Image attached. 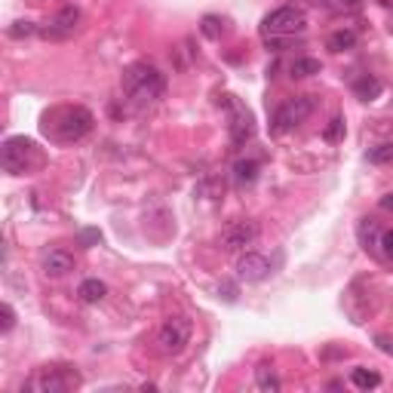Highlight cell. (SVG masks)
<instances>
[{"label":"cell","mask_w":393,"mask_h":393,"mask_svg":"<svg viewBox=\"0 0 393 393\" xmlns=\"http://www.w3.org/2000/svg\"><path fill=\"white\" fill-rule=\"evenodd\" d=\"M0 316H3V323H0V332H13V326H16V310H13V304H0Z\"/></svg>","instance_id":"25"},{"label":"cell","mask_w":393,"mask_h":393,"mask_svg":"<svg viewBox=\"0 0 393 393\" xmlns=\"http://www.w3.org/2000/svg\"><path fill=\"white\" fill-rule=\"evenodd\" d=\"M255 384H258V390H268V393L280 390V378H277V372H273L271 366H258L255 369Z\"/></svg>","instance_id":"19"},{"label":"cell","mask_w":393,"mask_h":393,"mask_svg":"<svg viewBox=\"0 0 393 393\" xmlns=\"http://www.w3.org/2000/svg\"><path fill=\"white\" fill-rule=\"evenodd\" d=\"M255 240H258V225L249 218H236L221 231V246H225L227 252H243Z\"/></svg>","instance_id":"9"},{"label":"cell","mask_w":393,"mask_h":393,"mask_svg":"<svg viewBox=\"0 0 393 393\" xmlns=\"http://www.w3.org/2000/svg\"><path fill=\"white\" fill-rule=\"evenodd\" d=\"M258 173H262V163H258V160H236L234 163L236 188H252V184L258 182Z\"/></svg>","instance_id":"13"},{"label":"cell","mask_w":393,"mask_h":393,"mask_svg":"<svg viewBox=\"0 0 393 393\" xmlns=\"http://www.w3.org/2000/svg\"><path fill=\"white\" fill-rule=\"evenodd\" d=\"M378 246H384V255L393 258V231H384V234H381V243H378Z\"/></svg>","instance_id":"26"},{"label":"cell","mask_w":393,"mask_h":393,"mask_svg":"<svg viewBox=\"0 0 393 393\" xmlns=\"http://www.w3.org/2000/svg\"><path fill=\"white\" fill-rule=\"evenodd\" d=\"M77 25H80L77 6H62V10L47 22V28H40V34L47 37V40H68V37H74V31H77Z\"/></svg>","instance_id":"10"},{"label":"cell","mask_w":393,"mask_h":393,"mask_svg":"<svg viewBox=\"0 0 393 393\" xmlns=\"http://www.w3.org/2000/svg\"><path fill=\"white\" fill-rule=\"evenodd\" d=\"M353 47H357V31H351V28H338L326 40V49H332V53H347Z\"/></svg>","instance_id":"15"},{"label":"cell","mask_w":393,"mask_h":393,"mask_svg":"<svg viewBox=\"0 0 393 393\" xmlns=\"http://www.w3.org/2000/svg\"><path fill=\"white\" fill-rule=\"evenodd\" d=\"M353 95L362 102H372L381 95V80H375V77H369V74H362L360 80H353Z\"/></svg>","instance_id":"16"},{"label":"cell","mask_w":393,"mask_h":393,"mask_svg":"<svg viewBox=\"0 0 393 393\" xmlns=\"http://www.w3.org/2000/svg\"><path fill=\"white\" fill-rule=\"evenodd\" d=\"M314 114V95H295V99H286L283 105L273 114V129L277 132H289L298 123H304Z\"/></svg>","instance_id":"7"},{"label":"cell","mask_w":393,"mask_h":393,"mask_svg":"<svg viewBox=\"0 0 393 393\" xmlns=\"http://www.w3.org/2000/svg\"><path fill=\"white\" fill-rule=\"evenodd\" d=\"M323 138L329 145H338L341 138H344V117H332L329 126H326V132H323Z\"/></svg>","instance_id":"20"},{"label":"cell","mask_w":393,"mask_h":393,"mask_svg":"<svg viewBox=\"0 0 393 393\" xmlns=\"http://www.w3.org/2000/svg\"><path fill=\"white\" fill-rule=\"evenodd\" d=\"M37 31H40V28H34L31 22H22V19H19V22H13L6 34H10L13 40H22V37H31V34H37Z\"/></svg>","instance_id":"23"},{"label":"cell","mask_w":393,"mask_h":393,"mask_svg":"<svg viewBox=\"0 0 393 393\" xmlns=\"http://www.w3.org/2000/svg\"><path fill=\"white\" fill-rule=\"evenodd\" d=\"M40 271L47 273V277H68V273L74 271V255L71 252H65V249H47L40 255Z\"/></svg>","instance_id":"12"},{"label":"cell","mask_w":393,"mask_h":393,"mask_svg":"<svg viewBox=\"0 0 393 393\" xmlns=\"http://www.w3.org/2000/svg\"><path fill=\"white\" fill-rule=\"evenodd\" d=\"M47 157H43L40 145L31 142L25 136H10L3 145H0V166L10 175H31L40 173Z\"/></svg>","instance_id":"3"},{"label":"cell","mask_w":393,"mask_h":393,"mask_svg":"<svg viewBox=\"0 0 393 393\" xmlns=\"http://www.w3.org/2000/svg\"><path fill=\"white\" fill-rule=\"evenodd\" d=\"M236 277L243 283H262V280L271 277V262L262 252H243L240 262H236Z\"/></svg>","instance_id":"11"},{"label":"cell","mask_w":393,"mask_h":393,"mask_svg":"<svg viewBox=\"0 0 393 393\" xmlns=\"http://www.w3.org/2000/svg\"><path fill=\"white\" fill-rule=\"evenodd\" d=\"M225 105L231 108V123H227V132H231V145L240 147L252 142V136H255V120H252L249 108L240 105V102H234V95H225Z\"/></svg>","instance_id":"8"},{"label":"cell","mask_w":393,"mask_h":393,"mask_svg":"<svg viewBox=\"0 0 393 393\" xmlns=\"http://www.w3.org/2000/svg\"><path fill=\"white\" fill-rule=\"evenodd\" d=\"M120 90H123L126 102H129L132 108L145 111V108L157 105V102L163 99V93H166V77H163L154 65L136 62V65H129V68L123 71Z\"/></svg>","instance_id":"2"},{"label":"cell","mask_w":393,"mask_h":393,"mask_svg":"<svg viewBox=\"0 0 393 393\" xmlns=\"http://www.w3.org/2000/svg\"><path fill=\"white\" fill-rule=\"evenodd\" d=\"M320 71H323L320 58H310V56H301L289 65V74H292V77H314V74H320Z\"/></svg>","instance_id":"18"},{"label":"cell","mask_w":393,"mask_h":393,"mask_svg":"<svg viewBox=\"0 0 393 393\" xmlns=\"http://www.w3.org/2000/svg\"><path fill=\"white\" fill-rule=\"evenodd\" d=\"M375 236H378V225L372 218H362V225H360V240H362V246H378L375 243Z\"/></svg>","instance_id":"22"},{"label":"cell","mask_w":393,"mask_h":393,"mask_svg":"<svg viewBox=\"0 0 393 393\" xmlns=\"http://www.w3.org/2000/svg\"><path fill=\"white\" fill-rule=\"evenodd\" d=\"M191 335H194V326H191L188 316H169L157 332V351L163 357H179L191 344Z\"/></svg>","instance_id":"6"},{"label":"cell","mask_w":393,"mask_h":393,"mask_svg":"<svg viewBox=\"0 0 393 393\" xmlns=\"http://www.w3.org/2000/svg\"><path fill=\"white\" fill-rule=\"evenodd\" d=\"M200 31H203L206 37H209V40H218L225 28H221V22L215 19V16H206V19H203V25H200Z\"/></svg>","instance_id":"24"},{"label":"cell","mask_w":393,"mask_h":393,"mask_svg":"<svg viewBox=\"0 0 393 393\" xmlns=\"http://www.w3.org/2000/svg\"><path fill=\"white\" fill-rule=\"evenodd\" d=\"M381 209L393 212V194H384V197H381Z\"/></svg>","instance_id":"28"},{"label":"cell","mask_w":393,"mask_h":393,"mask_svg":"<svg viewBox=\"0 0 393 393\" xmlns=\"http://www.w3.org/2000/svg\"><path fill=\"white\" fill-rule=\"evenodd\" d=\"M77 295H80V301H83V304H99L108 295V286L102 283V280L90 277V280H83V283L77 286Z\"/></svg>","instance_id":"14"},{"label":"cell","mask_w":393,"mask_h":393,"mask_svg":"<svg viewBox=\"0 0 393 393\" xmlns=\"http://www.w3.org/2000/svg\"><path fill=\"white\" fill-rule=\"evenodd\" d=\"M99 240H102L99 231H83L80 234V243H83V246H93V243H99Z\"/></svg>","instance_id":"27"},{"label":"cell","mask_w":393,"mask_h":393,"mask_svg":"<svg viewBox=\"0 0 393 393\" xmlns=\"http://www.w3.org/2000/svg\"><path fill=\"white\" fill-rule=\"evenodd\" d=\"M393 160V142H384L369 151V163H375V166H384V163Z\"/></svg>","instance_id":"21"},{"label":"cell","mask_w":393,"mask_h":393,"mask_svg":"<svg viewBox=\"0 0 393 393\" xmlns=\"http://www.w3.org/2000/svg\"><path fill=\"white\" fill-rule=\"evenodd\" d=\"M80 387V372L74 366L56 362V366H40L25 381V390L31 393H68Z\"/></svg>","instance_id":"5"},{"label":"cell","mask_w":393,"mask_h":393,"mask_svg":"<svg viewBox=\"0 0 393 393\" xmlns=\"http://www.w3.org/2000/svg\"><path fill=\"white\" fill-rule=\"evenodd\" d=\"M304 28H307V16L301 6H277L262 19V37L273 47H280V40L286 37L304 34Z\"/></svg>","instance_id":"4"},{"label":"cell","mask_w":393,"mask_h":393,"mask_svg":"<svg viewBox=\"0 0 393 393\" xmlns=\"http://www.w3.org/2000/svg\"><path fill=\"white\" fill-rule=\"evenodd\" d=\"M351 384L357 390H375L378 384H381V375L375 372V369H362V366H357L351 372Z\"/></svg>","instance_id":"17"},{"label":"cell","mask_w":393,"mask_h":393,"mask_svg":"<svg viewBox=\"0 0 393 393\" xmlns=\"http://www.w3.org/2000/svg\"><path fill=\"white\" fill-rule=\"evenodd\" d=\"M95 126V117L90 108L83 105H56L43 111L40 117V132L53 145H74L80 138H86Z\"/></svg>","instance_id":"1"}]
</instances>
